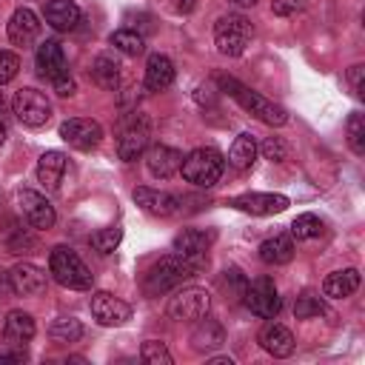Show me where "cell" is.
<instances>
[{"mask_svg": "<svg viewBox=\"0 0 365 365\" xmlns=\"http://www.w3.org/2000/svg\"><path fill=\"white\" fill-rule=\"evenodd\" d=\"M148 137H151L148 120L143 114H131V120H125L117 134V157L125 163H134L148 148Z\"/></svg>", "mask_w": 365, "mask_h": 365, "instance_id": "9", "label": "cell"}, {"mask_svg": "<svg viewBox=\"0 0 365 365\" xmlns=\"http://www.w3.org/2000/svg\"><path fill=\"white\" fill-rule=\"evenodd\" d=\"M259 345L262 351H268L271 356H291L297 342H294V334L279 325V322H268L262 331H259Z\"/></svg>", "mask_w": 365, "mask_h": 365, "instance_id": "21", "label": "cell"}, {"mask_svg": "<svg viewBox=\"0 0 365 365\" xmlns=\"http://www.w3.org/2000/svg\"><path fill=\"white\" fill-rule=\"evenodd\" d=\"M251 43V23L242 14H222L214 23V46L225 57H240Z\"/></svg>", "mask_w": 365, "mask_h": 365, "instance_id": "5", "label": "cell"}, {"mask_svg": "<svg viewBox=\"0 0 365 365\" xmlns=\"http://www.w3.org/2000/svg\"><path fill=\"white\" fill-rule=\"evenodd\" d=\"M91 80H94L100 88L114 91V88L120 86V63H117L114 57H108V54L94 57V63H91Z\"/></svg>", "mask_w": 365, "mask_h": 365, "instance_id": "28", "label": "cell"}, {"mask_svg": "<svg viewBox=\"0 0 365 365\" xmlns=\"http://www.w3.org/2000/svg\"><path fill=\"white\" fill-rule=\"evenodd\" d=\"M3 143H6V123L0 120V145H3Z\"/></svg>", "mask_w": 365, "mask_h": 365, "instance_id": "46", "label": "cell"}, {"mask_svg": "<svg viewBox=\"0 0 365 365\" xmlns=\"http://www.w3.org/2000/svg\"><path fill=\"white\" fill-rule=\"evenodd\" d=\"M211 308V294L205 288H182L168 302V317L177 322H200Z\"/></svg>", "mask_w": 365, "mask_h": 365, "instance_id": "8", "label": "cell"}, {"mask_svg": "<svg viewBox=\"0 0 365 365\" xmlns=\"http://www.w3.org/2000/svg\"><path fill=\"white\" fill-rule=\"evenodd\" d=\"M9 288L20 297H34L46 291V274L31 262H17L9 271Z\"/></svg>", "mask_w": 365, "mask_h": 365, "instance_id": "17", "label": "cell"}, {"mask_svg": "<svg viewBox=\"0 0 365 365\" xmlns=\"http://www.w3.org/2000/svg\"><path fill=\"white\" fill-rule=\"evenodd\" d=\"M180 165H182V151H177V148H171V145L157 143V145H151V148L145 151V168H148V174L157 177V180L174 177V174L180 171Z\"/></svg>", "mask_w": 365, "mask_h": 365, "instance_id": "15", "label": "cell"}, {"mask_svg": "<svg viewBox=\"0 0 365 365\" xmlns=\"http://www.w3.org/2000/svg\"><path fill=\"white\" fill-rule=\"evenodd\" d=\"M294 257V237L291 234H274L259 242V259L265 265H285Z\"/></svg>", "mask_w": 365, "mask_h": 365, "instance_id": "24", "label": "cell"}, {"mask_svg": "<svg viewBox=\"0 0 365 365\" xmlns=\"http://www.w3.org/2000/svg\"><path fill=\"white\" fill-rule=\"evenodd\" d=\"M134 202H137L143 211L154 214V217H171V214H177V208H180V200H177L174 194L160 191V188H148V185L134 188Z\"/></svg>", "mask_w": 365, "mask_h": 365, "instance_id": "18", "label": "cell"}, {"mask_svg": "<svg viewBox=\"0 0 365 365\" xmlns=\"http://www.w3.org/2000/svg\"><path fill=\"white\" fill-rule=\"evenodd\" d=\"M259 151H262L265 160H271V163H282V160L288 157V143H285L282 137H265L262 145H259Z\"/></svg>", "mask_w": 365, "mask_h": 365, "instance_id": "37", "label": "cell"}, {"mask_svg": "<svg viewBox=\"0 0 365 365\" xmlns=\"http://www.w3.org/2000/svg\"><path fill=\"white\" fill-rule=\"evenodd\" d=\"M242 297H245V305L251 308V314H257L262 319H274L282 308V299H279L271 277H257L254 282H245Z\"/></svg>", "mask_w": 365, "mask_h": 365, "instance_id": "7", "label": "cell"}, {"mask_svg": "<svg viewBox=\"0 0 365 365\" xmlns=\"http://www.w3.org/2000/svg\"><path fill=\"white\" fill-rule=\"evenodd\" d=\"M11 111H14V117H17L23 125H29V128H40V125H46V123L51 120V103H48L46 94L37 91V88H20V91H14V97H11Z\"/></svg>", "mask_w": 365, "mask_h": 365, "instance_id": "6", "label": "cell"}, {"mask_svg": "<svg viewBox=\"0 0 365 365\" xmlns=\"http://www.w3.org/2000/svg\"><path fill=\"white\" fill-rule=\"evenodd\" d=\"M120 240H123V228L120 225H106V228H100V231L91 234V245L100 254H111L120 245Z\"/></svg>", "mask_w": 365, "mask_h": 365, "instance_id": "33", "label": "cell"}, {"mask_svg": "<svg viewBox=\"0 0 365 365\" xmlns=\"http://www.w3.org/2000/svg\"><path fill=\"white\" fill-rule=\"evenodd\" d=\"M362 74H365V66H351V71H348V83L356 97H362Z\"/></svg>", "mask_w": 365, "mask_h": 365, "instance_id": "40", "label": "cell"}, {"mask_svg": "<svg viewBox=\"0 0 365 365\" xmlns=\"http://www.w3.org/2000/svg\"><path fill=\"white\" fill-rule=\"evenodd\" d=\"M37 34H40V17L31 9L23 6L9 17V40L14 46H31Z\"/></svg>", "mask_w": 365, "mask_h": 365, "instance_id": "19", "label": "cell"}, {"mask_svg": "<svg viewBox=\"0 0 365 365\" xmlns=\"http://www.w3.org/2000/svg\"><path fill=\"white\" fill-rule=\"evenodd\" d=\"M305 9V0H271V11L277 17H291Z\"/></svg>", "mask_w": 365, "mask_h": 365, "instance_id": "39", "label": "cell"}, {"mask_svg": "<svg viewBox=\"0 0 365 365\" xmlns=\"http://www.w3.org/2000/svg\"><path fill=\"white\" fill-rule=\"evenodd\" d=\"M60 137H63L71 148H77V151H91V148L100 145L103 128H100V123L91 120V117H71V120H66V123L60 125Z\"/></svg>", "mask_w": 365, "mask_h": 365, "instance_id": "10", "label": "cell"}, {"mask_svg": "<svg viewBox=\"0 0 365 365\" xmlns=\"http://www.w3.org/2000/svg\"><path fill=\"white\" fill-rule=\"evenodd\" d=\"M140 359L148 362V365H171V362H174L171 351H168L165 342H160V339H145L143 348H140Z\"/></svg>", "mask_w": 365, "mask_h": 365, "instance_id": "34", "label": "cell"}, {"mask_svg": "<svg viewBox=\"0 0 365 365\" xmlns=\"http://www.w3.org/2000/svg\"><path fill=\"white\" fill-rule=\"evenodd\" d=\"M348 145L354 154H365V117L359 111H354L348 117Z\"/></svg>", "mask_w": 365, "mask_h": 365, "instance_id": "36", "label": "cell"}, {"mask_svg": "<svg viewBox=\"0 0 365 365\" xmlns=\"http://www.w3.org/2000/svg\"><path fill=\"white\" fill-rule=\"evenodd\" d=\"M222 342H225V331H222V325H220L217 319H208V314H205V317L200 319L197 331L191 334V345H194V351H217Z\"/></svg>", "mask_w": 365, "mask_h": 365, "instance_id": "27", "label": "cell"}, {"mask_svg": "<svg viewBox=\"0 0 365 365\" xmlns=\"http://www.w3.org/2000/svg\"><path fill=\"white\" fill-rule=\"evenodd\" d=\"M20 71V57L14 51L0 48V86H6L9 80H14Z\"/></svg>", "mask_w": 365, "mask_h": 365, "instance_id": "38", "label": "cell"}, {"mask_svg": "<svg viewBox=\"0 0 365 365\" xmlns=\"http://www.w3.org/2000/svg\"><path fill=\"white\" fill-rule=\"evenodd\" d=\"M66 174V154L63 151H43L37 160V180L46 185V191H57Z\"/></svg>", "mask_w": 365, "mask_h": 365, "instance_id": "23", "label": "cell"}, {"mask_svg": "<svg viewBox=\"0 0 365 365\" xmlns=\"http://www.w3.org/2000/svg\"><path fill=\"white\" fill-rule=\"evenodd\" d=\"M17 200H20V211H23V217L29 220L31 228H37V231H48V228L54 225V220H57L54 205H51L40 191L23 188Z\"/></svg>", "mask_w": 365, "mask_h": 365, "instance_id": "12", "label": "cell"}, {"mask_svg": "<svg viewBox=\"0 0 365 365\" xmlns=\"http://www.w3.org/2000/svg\"><path fill=\"white\" fill-rule=\"evenodd\" d=\"M222 168H225V160L217 148H194L191 154L182 157V165H180L185 182L200 188H211L222 177Z\"/></svg>", "mask_w": 365, "mask_h": 365, "instance_id": "4", "label": "cell"}, {"mask_svg": "<svg viewBox=\"0 0 365 365\" xmlns=\"http://www.w3.org/2000/svg\"><path fill=\"white\" fill-rule=\"evenodd\" d=\"M359 288V271L356 268H342V271H331L322 282V294L331 299H345Z\"/></svg>", "mask_w": 365, "mask_h": 365, "instance_id": "25", "label": "cell"}, {"mask_svg": "<svg viewBox=\"0 0 365 365\" xmlns=\"http://www.w3.org/2000/svg\"><path fill=\"white\" fill-rule=\"evenodd\" d=\"M91 317L100 325L114 328V325H123L131 319V305L108 291H97V294H91Z\"/></svg>", "mask_w": 365, "mask_h": 365, "instance_id": "11", "label": "cell"}, {"mask_svg": "<svg viewBox=\"0 0 365 365\" xmlns=\"http://www.w3.org/2000/svg\"><path fill=\"white\" fill-rule=\"evenodd\" d=\"M174 83V63L165 54H151L145 63V88L148 91H163Z\"/></svg>", "mask_w": 365, "mask_h": 365, "instance_id": "26", "label": "cell"}, {"mask_svg": "<svg viewBox=\"0 0 365 365\" xmlns=\"http://www.w3.org/2000/svg\"><path fill=\"white\" fill-rule=\"evenodd\" d=\"M34 63H37V74L46 77V80H57L63 74H68V63H66V54H63V46L57 40H46L37 46V54H34Z\"/></svg>", "mask_w": 365, "mask_h": 365, "instance_id": "16", "label": "cell"}, {"mask_svg": "<svg viewBox=\"0 0 365 365\" xmlns=\"http://www.w3.org/2000/svg\"><path fill=\"white\" fill-rule=\"evenodd\" d=\"M111 46H114L117 51L128 54V57H137V54L145 51V40H143V34H137V31H131V29H120V31H114V34H111Z\"/></svg>", "mask_w": 365, "mask_h": 365, "instance_id": "31", "label": "cell"}, {"mask_svg": "<svg viewBox=\"0 0 365 365\" xmlns=\"http://www.w3.org/2000/svg\"><path fill=\"white\" fill-rule=\"evenodd\" d=\"M197 271H200V265H194V262H188V259H182V257H177V254H168V257H160V259L148 268L143 288H145L148 297H160V294H165V291L182 285L185 279H191Z\"/></svg>", "mask_w": 365, "mask_h": 365, "instance_id": "1", "label": "cell"}, {"mask_svg": "<svg viewBox=\"0 0 365 365\" xmlns=\"http://www.w3.org/2000/svg\"><path fill=\"white\" fill-rule=\"evenodd\" d=\"M211 240H214V237L205 234V231H200V228H185V231H180V234L174 237L171 251H174L177 257H182V259H188V262H194V265L202 268L205 251H208Z\"/></svg>", "mask_w": 365, "mask_h": 365, "instance_id": "14", "label": "cell"}, {"mask_svg": "<svg viewBox=\"0 0 365 365\" xmlns=\"http://www.w3.org/2000/svg\"><path fill=\"white\" fill-rule=\"evenodd\" d=\"M165 9H171L174 14H188L194 9V0H163Z\"/></svg>", "mask_w": 365, "mask_h": 365, "instance_id": "42", "label": "cell"}, {"mask_svg": "<svg viewBox=\"0 0 365 365\" xmlns=\"http://www.w3.org/2000/svg\"><path fill=\"white\" fill-rule=\"evenodd\" d=\"M254 160H257V143H254V137H251V134H240V137L231 143V148H228V163H231L234 168L245 171V168H251Z\"/></svg>", "mask_w": 365, "mask_h": 365, "instance_id": "29", "label": "cell"}, {"mask_svg": "<svg viewBox=\"0 0 365 365\" xmlns=\"http://www.w3.org/2000/svg\"><path fill=\"white\" fill-rule=\"evenodd\" d=\"M220 88L228 91L248 114H254V117H257L259 123H265V125H282V123L288 120V111H285L282 106H277L274 100H268V97L251 91L248 86L237 83L234 77H220Z\"/></svg>", "mask_w": 365, "mask_h": 365, "instance_id": "2", "label": "cell"}, {"mask_svg": "<svg viewBox=\"0 0 365 365\" xmlns=\"http://www.w3.org/2000/svg\"><path fill=\"white\" fill-rule=\"evenodd\" d=\"M48 271H51V277L63 288H71V291H86V288H91V279H94L91 271H88V265L68 245L51 248V254H48Z\"/></svg>", "mask_w": 365, "mask_h": 365, "instance_id": "3", "label": "cell"}, {"mask_svg": "<svg viewBox=\"0 0 365 365\" xmlns=\"http://www.w3.org/2000/svg\"><path fill=\"white\" fill-rule=\"evenodd\" d=\"M3 108H6V103H3V94H0V120H3Z\"/></svg>", "mask_w": 365, "mask_h": 365, "instance_id": "47", "label": "cell"}, {"mask_svg": "<svg viewBox=\"0 0 365 365\" xmlns=\"http://www.w3.org/2000/svg\"><path fill=\"white\" fill-rule=\"evenodd\" d=\"M319 234H322V220L317 214H299L291 222V237L294 240H311V237H319Z\"/></svg>", "mask_w": 365, "mask_h": 365, "instance_id": "32", "label": "cell"}, {"mask_svg": "<svg viewBox=\"0 0 365 365\" xmlns=\"http://www.w3.org/2000/svg\"><path fill=\"white\" fill-rule=\"evenodd\" d=\"M43 17L51 29L71 31L80 23V6L74 0H46L43 3Z\"/></svg>", "mask_w": 365, "mask_h": 365, "instance_id": "20", "label": "cell"}, {"mask_svg": "<svg viewBox=\"0 0 365 365\" xmlns=\"http://www.w3.org/2000/svg\"><path fill=\"white\" fill-rule=\"evenodd\" d=\"M231 362H234L231 356H211L208 359V365H231Z\"/></svg>", "mask_w": 365, "mask_h": 365, "instance_id": "44", "label": "cell"}, {"mask_svg": "<svg viewBox=\"0 0 365 365\" xmlns=\"http://www.w3.org/2000/svg\"><path fill=\"white\" fill-rule=\"evenodd\" d=\"M34 331H37L34 317L26 314V311H9L6 319H3V336H6V342L14 345V348L26 345V342L34 336Z\"/></svg>", "mask_w": 365, "mask_h": 365, "instance_id": "22", "label": "cell"}, {"mask_svg": "<svg viewBox=\"0 0 365 365\" xmlns=\"http://www.w3.org/2000/svg\"><path fill=\"white\" fill-rule=\"evenodd\" d=\"M322 311H325V305L314 291H302L294 302V317L297 319H311V317H319Z\"/></svg>", "mask_w": 365, "mask_h": 365, "instance_id": "35", "label": "cell"}, {"mask_svg": "<svg viewBox=\"0 0 365 365\" xmlns=\"http://www.w3.org/2000/svg\"><path fill=\"white\" fill-rule=\"evenodd\" d=\"M48 336L54 342H77L83 336V325L80 319L74 317H57L51 325H48Z\"/></svg>", "mask_w": 365, "mask_h": 365, "instance_id": "30", "label": "cell"}, {"mask_svg": "<svg viewBox=\"0 0 365 365\" xmlns=\"http://www.w3.org/2000/svg\"><path fill=\"white\" fill-rule=\"evenodd\" d=\"M228 205L237 208V211H245V214L268 217V214H279V211H285L291 202H288L285 194H257V191H251V194H240V197L228 200Z\"/></svg>", "mask_w": 365, "mask_h": 365, "instance_id": "13", "label": "cell"}, {"mask_svg": "<svg viewBox=\"0 0 365 365\" xmlns=\"http://www.w3.org/2000/svg\"><path fill=\"white\" fill-rule=\"evenodd\" d=\"M231 3H237V6H242V9H248V6H257V0H231Z\"/></svg>", "mask_w": 365, "mask_h": 365, "instance_id": "45", "label": "cell"}, {"mask_svg": "<svg viewBox=\"0 0 365 365\" xmlns=\"http://www.w3.org/2000/svg\"><path fill=\"white\" fill-rule=\"evenodd\" d=\"M51 86H54V91H57L60 97H71V94H74V80H71L68 74H63V77H57V80H54Z\"/></svg>", "mask_w": 365, "mask_h": 365, "instance_id": "41", "label": "cell"}, {"mask_svg": "<svg viewBox=\"0 0 365 365\" xmlns=\"http://www.w3.org/2000/svg\"><path fill=\"white\" fill-rule=\"evenodd\" d=\"M23 359H26L23 351H0V365H17Z\"/></svg>", "mask_w": 365, "mask_h": 365, "instance_id": "43", "label": "cell"}]
</instances>
